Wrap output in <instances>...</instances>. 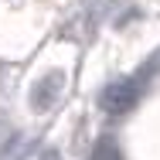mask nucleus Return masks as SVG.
Segmentation results:
<instances>
[{
  "mask_svg": "<svg viewBox=\"0 0 160 160\" xmlns=\"http://www.w3.org/2000/svg\"><path fill=\"white\" fill-rule=\"evenodd\" d=\"M62 89H65V75L62 72H48L44 78H38L31 89V106L38 112H44V109H51L58 99H62Z\"/></svg>",
  "mask_w": 160,
  "mask_h": 160,
  "instance_id": "f257e3e1",
  "label": "nucleus"
},
{
  "mask_svg": "<svg viewBox=\"0 0 160 160\" xmlns=\"http://www.w3.org/2000/svg\"><path fill=\"white\" fill-rule=\"evenodd\" d=\"M92 160H123V157H119V150H116L112 143H99L96 153H92Z\"/></svg>",
  "mask_w": 160,
  "mask_h": 160,
  "instance_id": "7ed1b4c3",
  "label": "nucleus"
},
{
  "mask_svg": "<svg viewBox=\"0 0 160 160\" xmlns=\"http://www.w3.org/2000/svg\"><path fill=\"white\" fill-rule=\"evenodd\" d=\"M133 102H136L133 82H112V85L102 92V109L112 112V116H123L126 109H133Z\"/></svg>",
  "mask_w": 160,
  "mask_h": 160,
  "instance_id": "f03ea898",
  "label": "nucleus"
},
{
  "mask_svg": "<svg viewBox=\"0 0 160 160\" xmlns=\"http://www.w3.org/2000/svg\"><path fill=\"white\" fill-rule=\"evenodd\" d=\"M38 160H65V153H58V150H44Z\"/></svg>",
  "mask_w": 160,
  "mask_h": 160,
  "instance_id": "20e7f679",
  "label": "nucleus"
}]
</instances>
